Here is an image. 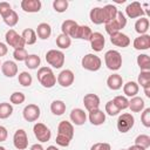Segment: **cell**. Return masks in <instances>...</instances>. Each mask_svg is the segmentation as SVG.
Instances as JSON below:
<instances>
[{
	"instance_id": "obj_1",
	"label": "cell",
	"mask_w": 150,
	"mask_h": 150,
	"mask_svg": "<svg viewBox=\"0 0 150 150\" xmlns=\"http://www.w3.org/2000/svg\"><path fill=\"white\" fill-rule=\"evenodd\" d=\"M38 81L43 88H53L56 84V76L50 67H40L36 74Z\"/></svg>"
},
{
	"instance_id": "obj_2",
	"label": "cell",
	"mask_w": 150,
	"mask_h": 150,
	"mask_svg": "<svg viewBox=\"0 0 150 150\" xmlns=\"http://www.w3.org/2000/svg\"><path fill=\"white\" fill-rule=\"evenodd\" d=\"M105 26V32L111 35V34H115L117 32H121V29H123L125 26H127V18L125 15L122 13V12H117V15L114 20L104 23Z\"/></svg>"
},
{
	"instance_id": "obj_3",
	"label": "cell",
	"mask_w": 150,
	"mask_h": 150,
	"mask_svg": "<svg viewBox=\"0 0 150 150\" xmlns=\"http://www.w3.org/2000/svg\"><path fill=\"white\" fill-rule=\"evenodd\" d=\"M104 63L109 70H118L122 66V55L120 52L110 49L104 54Z\"/></svg>"
},
{
	"instance_id": "obj_4",
	"label": "cell",
	"mask_w": 150,
	"mask_h": 150,
	"mask_svg": "<svg viewBox=\"0 0 150 150\" xmlns=\"http://www.w3.org/2000/svg\"><path fill=\"white\" fill-rule=\"evenodd\" d=\"M64 60H66V56L62 50L50 49L46 53V61L53 68H56V69L61 68L64 64Z\"/></svg>"
},
{
	"instance_id": "obj_5",
	"label": "cell",
	"mask_w": 150,
	"mask_h": 150,
	"mask_svg": "<svg viewBox=\"0 0 150 150\" xmlns=\"http://www.w3.org/2000/svg\"><path fill=\"white\" fill-rule=\"evenodd\" d=\"M81 66H82V68L86 69V70H89V71H97V70L101 68V66H102V61H101V59H100L97 55L89 53V54H86V55L82 57V60H81Z\"/></svg>"
},
{
	"instance_id": "obj_6",
	"label": "cell",
	"mask_w": 150,
	"mask_h": 150,
	"mask_svg": "<svg viewBox=\"0 0 150 150\" xmlns=\"http://www.w3.org/2000/svg\"><path fill=\"white\" fill-rule=\"evenodd\" d=\"M134 124H135V118L130 112H124L120 115L116 122V127L121 134L128 132L130 129H132Z\"/></svg>"
},
{
	"instance_id": "obj_7",
	"label": "cell",
	"mask_w": 150,
	"mask_h": 150,
	"mask_svg": "<svg viewBox=\"0 0 150 150\" xmlns=\"http://www.w3.org/2000/svg\"><path fill=\"white\" fill-rule=\"evenodd\" d=\"M5 40H6V45H8L9 47H13L14 49H19V48H25V41L23 38L16 33L14 29H8L5 34Z\"/></svg>"
},
{
	"instance_id": "obj_8",
	"label": "cell",
	"mask_w": 150,
	"mask_h": 150,
	"mask_svg": "<svg viewBox=\"0 0 150 150\" xmlns=\"http://www.w3.org/2000/svg\"><path fill=\"white\" fill-rule=\"evenodd\" d=\"M33 132H34V136L36 137V139L41 143H45V142H48L52 137V131L50 129L43 124V123H35L34 127H33Z\"/></svg>"
},
{
	"instance_id": "obj_9",
	"label": "cell",
	"mask_w": 150,
	"mask_h": 150,
	"mask_svg": "<svg viewBox=\"0 0 150 150\" xmlns=\"http://www.w3.org/2000/svg\"><path fill=\"white\" fill-rule=\"evenodd\" d=\"M13 144L18 150H25L28 148V136L23 129H18L13 135Z\"/></svg>"
},
{
	"instance_id": "obj_10",
	"label": "cell",
	"mask_w": 150,
	"mask_h": 150,
	"mask_svg": "<svg viewBox=\"0 0 150 150\" xmlns=\"http://www.w3.org/2000/svg\"><path fill=\"white\" fill-rule=\"evenodd\" d=\"M40 108L39 105L34 104V103H30V104H27L23 110H22V116L23 118L27 121V122H35L39 120L40 117Z\"/></svg>"
},
{
	"instance_id": "obj_11",
	"label": "cell",
	"mask_w": 150,
	"mask_h": 150,
	"mask_svg": "<svg viewBox=\"0 0 150 150\" xmlns=\"http://www.w3.org/2000/svg\"><path fill=\"white\" fill-rule=\"evenodd\" d=\"M74 80H75V75L74 73L70 70V69H63L56 77V81L57 83L63 87V88H68L70 87L73 83H74Z\"/></svg>"
},
{
	"instance_id": "obj_12",
	"label": "cell",
	"mask_w": 150,
	"mask_h": 150,
	"mask_svg": "<svg viewBox=\"0 0 150 150\" xmlns=\"http://www.w3.org/2000/svg\"><path fill=\"white\" fill-rule=\"evenodd\" d=\"M144 9L142 7V5L138 1H134L131 4H129L125 7V14L128 18L130 19H136V18H142L144 15Z\"/></svg>"
},
{
	"instance_id": "obj_13",
	"label": "cell",
	"mask_w": 150,
	"mask_h": 150,
	"mask_svg": "<svg viewBox=\"0 0 150 150\" xmlns=\"http://www.w3.org/2000/svg\"><path fill=\"white\" fill-rule=\"evenodd\" d=\"M89 42H90V47H91V49L94 52H101L104 48L105 39H104L102 33L93 32V34H91V36L89 39Z\"/></svg>"
},
{
	"instance_id": "obj_14",
	"label": "cell",
	"mask_w": 150,
	"mask_h": 150,
	"mask_svg": "<svg viewBox=\"0 0 150 150\" xmlns=\"http://www.w3.org/2000/svg\"><path fill=\"white\" fill-rule=\"evenodd\" d=\"M77 28H79V23L76 21H74V20H70V19L64 20L62 22V25H61V32H62V34L69 36L70 39L71 38L75 39V34H76Z\"/></svg>"
},
{
	"instance_id": "obj_15",
	"label": "cell",
	"mask_w": 150,
	"mask_h": 150,
	"mask_svg": "<svg viewBox=\"0 0 150 150\" xmlns=\"http://www.w3.org/2000/svg\"><path fill=\"white\" fill-rule=\"evenodd\" d=\"M110 42L116 47L125 48L130 45V39L127 34H124L122 32H117V33L110 35Z\"/></svg>"
},
{
	"instance_id": "obj_16",
	"label": "cell",
	"mask_w": 150,
	"mask_h": 150,
	"mask_svg": "<svg viewBox=\"0 0 150 150\" xmlns=\"http://www.w3.org/2000/svg\"><path fill=\"white\" fill-rule=\"evenodd\" d=\"M20 5L22 11L26 13H38L42 7L40 0H22Z\"/></svg>"
},
{
	"instance_id": "obj_17",
	"label": "cell",
	"mask_w": 150,
	"mask_h": 150,
	"mask_svg": "<svg viewBox=\"0 0 150 150\" xmlns=\"http://www.w3.org/2000/svg\"><path fill=\"white\" fill-rule=\"evenodd\" d=\"M83 104L87 111H91L95 109H98L100 107V97L96 94H87L83 97Z\"/></svg>"
},
{
	"instance_id": "obj_18",
	"label": "cell",
	"mask_w": 150,
	"mask_h": 150,
	"mask_svg": "<svg viewBox=\"0 0 150 150\" xmlns=\"http://www.w3.org/2000/svg\"><path fill=\"white\" fill-rule=\"evenodd\" d=\"M70 121L75 124V125H83L87 121V114L84 112L83 109L81 108H75L70 111Z\"/></svg>"
},
{
	"instance_id": "obj_19",
	"label": "cell",
	"mask_w": 150,
	"mask_h": 150,
	"mask_svg": "<svg viewBox=\"0 0 150 150\" xmlns=\"http://www.w3.org/2000/svg\"><path fill=\"white\" fill-rule=\"evenodd\" d=\"M57 134L62 135V136H64V137H67L71 141L73 137H74V127H73V124L68 121H61L57 125Z\"/></svg>"
},
{
	"instance_id": "obj_20",
	"label": "cell",
	"mask_w": 150,
	"mask_h": 150,
	"mask_svg": "<svg viewBox=\"0 0 150 150\" xmlns=\"http://www.w3.org/2000/svg\"><path fill=\"white\" fill-rule=\"evenodd\" d=\"M132 46L136 50H146L150 48V35L149 34H143L137 36Z\"/></svg>"
},
{
	"instance_id": "obj_21",
	"label": "cell",
	"mask_w": 150,
	"mask_h": 150,
	"mask_svg": "<svg viewBox=\"0 0 150 150\" xmlns=\"http://www.w3.org/2000/svg\"><path fill=\"white\" fill-rule=\"evenodd\" d=\"M1 71L6 77H14L18 74V66L14 61L7 60L1 63Z\"/></svg>"
},
{
	"instance_id": "obj_22",
	"label": "cell",
	"mask_w": 150,
	"mask_h": 150,
	"mask_svg": "<svg viewBox=\"0 0 150 150\" xmlns=\"http://www.w3.org/2000/svg\"><path fill=\"white\" fill-rule=\"evenodd\" d=\"M88 118L93 125H101L105 122V112H103L101 109H95L89 111Z\"/></svg>"
},
{
	"instance_id": "obj_23",
	"label": "cell",
	"mask_w": 150,
	"mask_h": 150,
	"mask_svg": "<svg viewBox=\"0 0 150 150\" xmlns=\"http://www.w3.org/2000/svg\"><path fill=\"white\" fill-rule=\"evenodd\" d=\"M35 33H36V36H38L39 39H41V40H47V39H49V36L52 35V27H50V25L47 23V22H41V23L38 25Z\"/></svg>"
},
{
	"instance_id": "obj_24",
	"label": "cell",
	"mask_w": 150,
	"mask_h": 150,
	"mask_svg": "<svg viewBox=\"0 0 150 150\" xmlns=\"http://www.w3.org/2000/svg\"><path fill=\"white\" fill-rule=\"evenodd\" d=\"M107 86L111 90H118L123 86V79L120 74H112L107 79Z\"/></svg>"
},
{
	"instance_id": "obj_25",
	"label": "cell",
	"mask_w": 150,
	"mask_h": 150,
	"mask_svg": "<svg viewBox=\"0 0 150 150\" xmlns=\"http://www.w3.org/2000/svg\"><path fill=\"white\" fill-rule=\"evenodd\" d=\"M89 18H90V21L94 25H102V23H104V16H103L102 7H94V8H91L90 13H89Z\"/></svg>"
},
{
	"instance_id": "obj_26",
	"label": "cell",
	"mask_w": 150,
	"mask_h": 150,
	"mask_svg": "<svg viewBox=\"0 0 150 150\" xmlns=\"http://www.w3.org/2000/svg\"><path fill=\"white\" fill-rule=\"evenodd\" d=\"M138 90H139V86L135 81H128L125 84H123V93L125 97L137 96Z\"/></svg>"
},
{
	"instance_id": "obj_27",
	"label": "cell",
	"mask_w": 150,
	"mask_h": 150,
	"mask_svg": "<svg viewBox=\"0 0 150 150\" xmlns=\"http://www.w3.org/2000/svg\"><path fill=\"white\" fill-rule=\"evenodd\" d=\"M102 11H103V16H104V23L114 20L117 15V12H118L117 7L114 5H110V4L102 7Z\"/></svg>"
},
{
	"instance_id": "obj_28",
	"label": "cell",
	"mask_w": 150,
	"mask_h": 150,
	"mask_svg": "<svg viewBox=\"0 0 150 150\" xmlns=\"http://www.w3.org/2000/svg\"><path fill=\"white\" fill-rule=\"evenodd\" d=\"M128 108L132 112H141L144 109V100L139 96H134V97L130 98Z\"/></svg>"
},
{
	"instance_id": "obj_29",
	"label": "cell",
	"mask_w": 150,
	"mask_h": 150,
	"mask_svg": "<svg viewBox=\"0 0 150 150\" xmlns=\"http://www.w3.org/2000/svg\"><path fill=\"white\" fill-rule=\"evenodd\" d=\"M66 103L61 100H54L50 103V111L53 112V115L55 116H61L66 112Z\"/></svg>"
},
{
	"instance_id": "obj_30",
	"label": "cell",
	"mask_w": 150,
	"mask_h": 150,
	"mask_svg": "<svg viewBox=\"0 0 150 150\" xmlns=\"http://www.w3.org/2000/svg\"><path fill=\"white\" fill-rule=\"evenodd\" d=\"M149 19L145 18V16H142L139 19H137V21L135 22V30L139 34V35H143V34H146L148 29H149Z\"/></svg>"
},
{
	"instance_id": "obj_31",
	"label": "cell",
	"mask_w": 150,
	"mask_h": 150,
	"mask_svg": "<svg viewBox=\"0 0 150 150\" xmlns=\"http://www.w3.org/2000/svg\"><path fill=\"white\" fill-rule=\"evenodd\" d=\"M93 34V30L90 29L89 26H86V25H82L80 26L79 25V28L76 30V34H75V39H80V40H88L90 39Z\"/></svg>"
},
{
	"instance_id": "obj_32",
	"label": "cell",
	"mask_w": 150,
	"mask_h": 150,
	"mask_svg": "<svg viewBox=\"0 0 150 150\" xmlns=\"http://www.w3.org/2000/svg\"><path fill=\"white\" fill-rule=\"evenodd\" d=\"M21 36L23 38V41H25L26 45H34V43L36 42V39H38L35 30L32 29V28H26V29H23Z\"/></svg>"
},
{
	"instance_id": "obj_33",
	"label": "cell",
	"mask_w": 150,
	"mask_h": 150,
	"mask_svg": "<svg viewBox=\"0 0 150 150\" xmlns=\"http://www.w3.org/2000/svg\"><path fill=\"white\" fill-rule=\"evenodd\" d=\"M136 62H137L141 71L150 70V57L148 54H139L136 59Z\"/></svg>"
},
{
	"instance_id": "obj_34",
	"label": "cell",
	"mask_w": 150,
	"mask_h": 150,
	"mask_svg": "<svg viewBox=\"0 0 150 150\" xmlns=\"http://www.w3.org/2000/svg\"><path fill=\"white\" fill-rule=\"evenodd\" d=\"M40 63H41V59L36 54H28L27 59L25 60V64L29 69H38Z\"/></svg>"
},
{
	"instance_id": "obj_35",
	"label": "cell",
	"mask_w": 150,
	"mask_h": 150,
	"mask_svg": "<svg viewBox=\"0 0 150 150\" xmlns=\"http://www.w3.org/2000/svg\"><path fill=\"white\" fill-rule=\"evenodd\" d=\"M71 45V39L64 34H60L57 35L56 38V46L60 48V49H68Z\"/></svg>"
},
{
	"instance_id": "obj_36",
	"label": "cell",
	"mask_w": 150,
	"mask_h": 150,
	"mask_svg": "<svg viewBox=\"0 0 150 150\" xmlns=\"http://www.w3.org/2000/svg\"><path fill=\"white\" fill-rule=\"evenodd\" d=\"M13 114V107L8 102L0 103V120H6Z\"/></svg>"
},
{
	"instance_id": "obj_37",
	"label": "cell",
	"mask_w": 150,
	"mask_h": 150,
	"mask_svg": "<svg viewBox=\"0 0 150 150\" xmlns=\"http://www.w3.org/2000/svg\"><path fill=\"white\" fill-rule=\"evenodd\" d=\"M18 81L22 87H29L33 82V77L28 71H21L18 75Z\"/></svg>"
},
{
	"instance_id": "obj_38",
	"label": "cell",
	"mask_w": 150,
	"mask_h": 150,
	"mask_svg": "<svg viewBox=\"0 0 150 150\" xmlns=\"http://www.w3.org/2000/svg\"><path fill=\"white\" fill-rule=\"evenodd\" d=\"M112 102H114V104L120 109V111L127 109L128 105H129V100H128L125 96H122V95L115 96V97L112 98Z\"/></svg>"
},
{
	"instance_id": "obj_39",
	"label": "cell",
	"mask_w": 150,
	"mask_h": 150,
	"mask_svg": "<svg viewBox=\"0 0 150 150\" xmlns=\"http://www.w3.org/2000/svg\"><path fill=\"white\" fill-rule=\"evenodd\" d=\"M135 144L139 145L144 149H148L150 146V136L145 134H141L135 138Z\"/></svg>"
},
{
	"instance_id": "obj_40",
	"label": "cell",
	"mask_w": 150,
	"mask_h": 150,
	"mask_svg": "<svg viewBox=\"0 0 150 150\" xmlns=\"http://www.w3.org/2000/svg\"><path fill=\"white\" fill-rule=\"evenodd\" d=\"M69 2L67 0H54L53 1V8L57 13H63L67 11Z\"/></svg>"
},
{
	"instance_id": "obj_41",
	"label": "cell",
	"mask_w": 150,
	"mask_h": 150,
	"mask_svg": "<svg viewBox=\"0 0 150 150\" xmlns=\"http://www.w3.org/2000/svg\"><path fill=\"white\" fill-rule=\"evenodd\" d=\"M4 20V22L7 25V26H9V27H14L16 23H18V21H19V15H18V13L13 9L5 19H2Z\"/></svg>"
},
{
	"instance_id": "obj_42",
	"label": "cell",
	"mask_w": 150,
	"mask_h": 150,
	"mask_svg": "<svg viewBox=\"0 0 150 150\" xmlns=\"http://www.w3.org/2000/svg\"><path fill=\"white\" fill-rule=\"evenodd\" d=\"M137 84L141 86L142 88L146 84H150V70L146 71H141L137 79Z\"/></svg>"
},
{
	"instance_id": "obj_43",
	"label": "cell",
	"mask_w": 150,
	"mask_h": 150,
	"mask_svg": "<svg viewBox=\"0 0 150 150\" xmlns=\"http://www.w3.org/2000/svg\"><path fill=\"white\" fill-rule=\"evenodd\" d=\"M25 100H26V96L21 91H14L9 96V101H11L12 104H21V103L25 102Z\"/></svg>"
},
{
	"instance_id": "obj_44",
	"label": "cell",
	"mask_w": 150,
	"mask_h": 150,
	"mask_svg": "<svg viewBox=\"0 0 150 150\" xmlns=\"http://www.w3.org/2000/svg\"><path fill=\"white\" fill-rule=\"evenodd\" d=\"M27 56H28V53H27V50L25 48L14 49V52H13V57H14L15 61H19V62L23 61L25 62V60L27 59Z\"/></svg>"
},
{
	"instance_id": "obj_45",
	"label": "cell",
	"mask_w": 150,
	"mask_h": 150,
	"mask_svg": "<svg viewBox=\"0 0 150 150\" xmlns=\"http://www.w3.org/2000/svg\"><path fill=\"white\" fill-rule=\"evenodd\" d=\"M105 112H107L109 116H116V115H118L120 109L114 104L112 100H110V101H108V102L105 103Z\"/></svg>"
},
{
	"instance_id": "obj_46",
	"label": "cell",
	"mask_w": 150,
	"mask_h": 150,
	"mask_svg": "<svg viewBox=\"0 0 150 150\" xmlns=\"http://www.w3.org/2000/svg\"><path fill=\"white\" fill-rule=\"evenodd\" d=\"M141 122L145 128H150V108H145L142 110Z\"/></svg>"
},
{
	"instance_id": "obj_47",
	"label": "cell",
	"mask_w": 150,
	"mask_h": 150,
	"mask_svg": "<svg viewBox=\"0 0 150 150\" xmlns=\"http://www.w3.org/2000/svg\"><path fill=\"white\" fill-rule=\"evenodd\" d=\"M13 9H12V6H11V4H8V2H6V1H2V2H0V16L2 18V19H5L11 12H12Z\"/></svg>"
},
{
	"instance_id": "obj_48",
	"label": "cell",
	"mask_w": 150,
	"mask_h": 150,
	"mask_svg": "<svg viewBox=\"0 0 150 150\" xmlns=\"http://www.w3.org/2000/svg\"><path fill=\"white\" fill-rule=\"evenodd\" d=\"M90 150H111V146L109 143H105V142H98V143H95L91 145Z\"/></svg>"
},
{
	"instance_id": "obj_49",
	"label": "cell",
	"mask_w": 150,
	"mask_h": 150,
	"mask_svg": "<svg viewBox=\"0 0 150 150\" xmlns=\"http://www.w3.org/2000/svg\"><path fill=\"white\" fill-rule=\"evenodd\" d=\"M55 142L60 146H68L70 144V139L69 138H67V137H64L62 135H59V134H57V136L55 138Z\"/></svg>"
},
{
	"instance_id": "obj_50",
	"label": "cell",
	"mask_w": 150,
	"mask_h": 150,
	"mask_svg": "<svg viewBox=\"0 0 150 150\" xmlns=\"http://www.w3.org/2000/svg\"><path fill=\"white\" fill-rule=\"evenodd\" d=\"M7 136H8V131L5 127L0 125V142H5L7 139Z\"/></svg>"
},
{
	"instance_id": "obj_51",
	"label": "cell",
	"mask_w": 150,
	"mask_h": 150,
	"mask_svg": "<svg viewBox=\"0 0 150 150\" xmlns=\"http://www.w3.org/2000/svg\"><path fill=\"white\" fill-rule=\"evenodd\" d=\"M7 52H8V47H7V45L0 41V57L5 56V55L7 54Z\"/></svg>"
},
{
	"instance_id": "obj_52",
	"label": "cell",
	"mask_w": 150,
	"mask_h": 150,
	"mask_svg": "<svg viewBox=\"0 0 150 150\" xmlns=\"http://www.w3.org/2000/svg\"><path fill=\"white\" fill-rule=\"evenodd\" d=\"M143 90H144V94L148 98H150V84H146L143 87Z\"/></svg>"
},
{
	"instance_id": "obj_53",
	"label": "cell",
	"mask_w": 150,
	"mask_h": 150,
	"mask_svg": "<svg viewBox=\"0 0 150 150\" xmlns=\"http://www.w3.org/2000/svg\"><path fill=\"white\" fill-rule=\"evenodd\" d=\"M29 150H45V149H43V146H42L41 144H38V143H36V144H33Z\"/></svg>"
},
{
	"instance_id": "obj_54",
	"label": "cell",
	"mask_w": 150,
	"mask_h": 150,
	"mask_svg": "<svg viewBox=\"0 0 150 150\" xmlns=\"http://www.w3.org/2000/svg\"><path fill=\"white\" fill-rule=\"evenodd\" d=\"M127 150H146V149H144V148H142V146H139V145H136V144H134V145L129 146Z\"/></svg>"
},
{
	"instance_id": "obj_55",
	"label": "cell",
	"mask_w": 150,
	"mask_h": 150,
	"mask_svg": "<svg viewBox=\"0 0 150 150\" xmlns=\"http://www.w3.org/2000/svg\"><path fill=\"white\" fill-rule=\"evenodd\" d=\"M46 150H59V149H57L55 145H49V146H48Z\"/></svg>"
},
{
	"instance_id": "obj_56",
	"label": "cell",
	"mask_w": 150,
	"mask_h": 150,
	"mask_svg": "<svg viewBox=\"0 0 150 150\" xmlns=\"http://www.w3.org/2000/svg\"><path fill=\"white\" fill-rule=\"evenodd\" d=\"M0 150H6V148H4V146H0Z\"/></svg>"
},
{
	"instance_id": "obj_57",
	"label": "cell",
	"mask_w": 150,
	"mask_h": 150,
	"mask_svg": "<svg viewBox=\"0 0 150 150\" xmlns=\"http://www.w3.org/2000/svg\"><path fill=\"white\" fill-rule=\"evenodd\" d=\"M120 150H127V149H120Z\"/></svg>"
},
{
	"instance_id": "obj_58",
	"label": "cell",
	"mask_w": 150,
	"mask_h": 150,
	"mask_svg": "<svg viewBox=\"0 0 150 150\" xmlns=\"http://www.w3.org/2000/svg\"><path fill=\"white\" fill-rule=\"evenodd\" d=\"M0 69H1V62H0Z\"/></svg>"
}]
</instances>
